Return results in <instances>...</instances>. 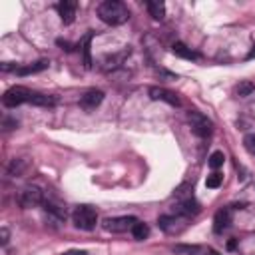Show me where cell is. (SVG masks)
I'll use <instances>...</instances> for the list:
<instances>
[{"label": "cell", "mask_w": 255, "mask_h": 255, "mask_svg": "<svg viewBox=\"0 0 255 255\" xmlns=\"http://www.w3.org/2000/svg\"><path fill=\"white\" fill-rule=\"evenodd\" d=\"M98 16H100L102 22H106L110 26H120V24L128 22L129 10L120 0H106V2H102L98 6Z\"/></svg>", "instance_id": "obj_1"}, {"label": "cell", "mask_w": 255, "mask_h": 255, "mask_svg": "<svg viewBox=\"0 0 255 255\" xmlns=\"http://www.w3.org/2000/svg\"><path fill=\"white\" fill-rule=\"evenodd\" d=\"M72 221L78 229H84V231H92L98 223V211L92 207V205H78L72 213Z\"/></svg>", "instance_id": "obj_2"}, {"label": "cell", "mask_w": 255, "mask_h": 255, "mask_svg": "<svg viewBox=\"0 0 255 255\" xmlns=\"http://www.w3.org/2000/svg\"><path fill=\"white\" fill-rule=\"evenodd\" d=\"M32 90H28V88H24V86H12L10 90H6L4 92V96H2V104L6 106V108H16V106H20V104H30V98H32Z\"/></svg>", "instance_id": "obj_3"}, {"label": "cell", "mask_w": 255, "mask_h": 255, "mask_svg": "<svg viewBox=\"0 0 255 255\" xmlns=\"http://www.w3.org/2000/svg\"><path fill=\"white\" fill-rule=\"evenodd\" d=\"M187 120H189L191 131H193L195 135H199V137H209V135H211V131H213V122H211L207 116H203L201 112H191V114L187 116Z\"/></svg>", "instance_id": "obj_4"}, {"label": "cell", "mask_w": 255, "mask_h": 255, "mask_svg": "<svg viewBox=\"0 0 255 255\" xmlns=\"http://www.w3.org/2000/svg\"><path fill=\"white\" fill-rule=\"evenodd\" d=\"M135 223H137L135 217H131V215H122V217H106L102 225H104V229L110 231V233H124V231H128V229H131Z\"/></svg>", "instance_id": "obj_5"}, {"label": "cell", "mask_w": 255, "mask_h": 255, "mask_svg": "<svg viewBox=\"0 0 255 255\" xmlns=\"http://www.w3.org/2000/svg\"><path fill=\"white\" fill-rule=\"evenodd\" d=\"M18 203H20V207H24V209H28V207H36V205L44 203V193H42L40 187H36V185H28V187H24V189L20 191V195H18Z\"/></svg>", "instance_id": "obj_6"}, {"label": "cell", "mask_w": 255, "mask_h": 255, "mask_svg": "<svg viewBox=\"0 0 255 255\" xmlns=\"http://www.w3.org/2000/svg\"><path fill=\"white\" fill-rule=\"evenodd\" d=\"M199 213V203L193 199V197H187V199H179L175 205H173V215H179V217H191Z\"/></svg>", "instance_id": "obj_7"}, {"label": "cell", "mask_w": 255, "mask_h": 255, "mask_svg": "<svg viewBox=\"0 0 255 255\" xmlns=\"http://www.w3.org/2000/svg\"><path fill=\"white\" fill-rule=\"evenodd\" d=\"M231 219H233L231 207H221V209H217V213H215V217H213V231H215V233H223V231L231 225Z\"/></svg>", "instance_id": "obj_8"}, {"label": "cell", "mask_w": 255, "mask_h": 255, "mask_svg": "<svg viewBox=\"0 0 255 255\" xmlns=\"http://www.w3.org/2000/svg\"><path fill=\"white\" fill-rule=\"evenodd\" d=\"M149 98L151 100H159V102H165L169 106H179V98L171 92V90H165V88H159V86H153L149 88Z\"/></svg>", "instance_id": "obj_9"}, {"label": "cell", "mask_w": 255, "mask_h": 255, "mask_svg": "<svg viewBox=\"0 0 255 255\" xmlns=\"http://www.w3.org/2000/svg\"><path fill=\"white\" fill-rule=\"evenodd\" d=\"M76 8H78V4H76L74 0H64V2H60V4L56 6V10H58V14H60V20H62L64 24H72V22H74V18H76Z\"/></svg>", "instance_id": "obj_10"}, {"label": "cell", "mask_w": 255, "mask_h": 255, "mask_svg": "<svg viewBox=\"0 0 255 255\" xmlns=\"http://www.w3.org/2000/svg\"><path fill=\"white\" fill-rule=\"evenodd\" d=\"M102 100H104V92L94 88V90H88V92L80 98V106L86 108V110H94L96 106L102 104Z\"/></svg>", "instance_id": "obj_11"}, {"label": "cell", "mask_w": 255, "mask_h": 255, "mask_svg": "<svg viewBox=\"0 0 255 255\" xmlns=\"http://www.w3.org/2000/svg\"><path fill=\"white\" fill-rule=\"evenodd\" d=\"M44 209L52 215V217H56L58 221H64L66 219V207L60 203V201H56V199H50V197H44Z\"/></svg>", "instance_id": "obj_12"}, {"label": "cell", "mask_w": 255, "mask_h": 255, "mask_svg": "<svg viewBox=\"0 0 255 255\" xmlns=\"http://www.w3.org/2000/svg\"><path fill=\"white\" fill-rule=\"evenodd\" d=\"M48 60H40V62H34V64H28V66H18L16 74L18 76H28V74H36V72H42L48 68Z\"/></svg>", "instance_id": "obj_13"}, {"label": "cell", "mask_w": 255, "mask_h": 255, "mask_svg": "<svg viewBox=\"0 0 255 255\" xmlns=\"http://www.w3.org/2000/svg\"><path fill=\"white\" fill-rule=\"evenodd\" d=\"M92 32H88L86 36H84V40L80 42V46L78 48H82V54H84V68H92V52H90V42H92Z\"/></svg>", "instance_id": "obj_14"}, {"label": "cell", "mask_w": 255, "mask_h": 255, "mask_svg": "<svg viewBox=\"0 0 255 255\" xmlns=\"http://www.w3.org/2000/svg\"><path fill=\"white\" fill-rule=\"evenodd\" d=\"M171 52L175 54V56H179V58H185V60H197L199 56L191 50V48H187L183 42H175L173 46H171Z\"/></svg>", "instance_id": "obj_15"}, {"label": "cell", "mask_w": 255, "mask_h": 255, "mask_svg": "<svg viewBox=\"0 0 255 255\" xmlns=\"http://www.w3.org/2000/svg\"><path fill=\"white\" fill-rule=\"evenodd\" d=\"M147 12H149V16L153 20H163V16H165V4L159 2V0H149L147 2Z\"/></svg>", "instance_id": "obj_16"}, {"label": "cell", "mask_w": 255, "mask_h": 255, "mask_svg": "<svg viewBox=\"0 0 255 255\" xmlns=\"http://www.w3.org/2000/svg\"><path fill=\"white\" fill-rule=\"evenodd\" d=\"M30 104H34V106H42V108H52V106H56V98H54V96H46V94H38V92H34L32 98H30Z\"/></svg>", "instance_id": "obj_17"}, {"label": "cell", "mask_w": 255, "mask_h": 255, "mask_svg": "<svg viewBox=\"0 0 255 255\" xmlns=\"http://www.w3.org/2000/svg\"><path fill=\"white\" fill-rule=\"evenodd\" d=\"M173 251L185 253V255H207L209 253V249H205L201 245H177V247H173Z\"/></svg>", "instance_id": "obj_18"}, {"label": "cell", "mask_w": 255, "mask_h": 255, "mask_svg": "<svg viewBox=\"0 0 255 255\" xmlns=\"http://www.w3.org/2000/svg\"><path fill=\"white\" fill-rule=\"evenodd\" d=\"M253 90H255V84H253L251 80H243V82H239V84L235 86V96L247 98V96H251Z\"/></svg>", "instance_id": "obj_19"}, {"label": "cell", "mask_w": 255, "mask_h": 255, "mask_svg": "<svg viewBox=\"0 0 255 255\" xmlns=\"http://www.w3.org/2000/svg\"><path fill=\"white\" fill-rule=\"evenodd\" d=\"M131 235H133V239H137V241H143V239L149 235V227H147L143 221H137V223L131 227Z\"/></svg>", "instance_id": "obj_20"}, {"label": "cell", "mask_w": 255, "mask_h": 255, "mask_svg": "<svg viewBox=\"0 0 255 255\" xmlns=\"http://www.w3.org/2000/svg\"><path fill=\"white\" fill-rule=\"evenodd\" d=\"M26 165H28L26 159H14V161L10 163V167H8V173L14 175V177H16V175H22L24 169H26Z\"/></svg>", "instance_id": "obj_21"}, {"label": "cell", "mask_w": 255, "mask_h": 255, "mask_svg": "<svg viewBox=\"0 0 255 255\" xmlns=\"http://www.w3.org/2000/svg\"><path fill=\"white\" fill-rule=\"evenodd\" d=\"M223 161H225V153H223V151H213V153L209 155V159H207V163H209V167H211V169L221 167V165H223Z\"/></svg>", "instance_id": "obj_22"}, {"label": "cell", "mask_w": 255, "mask_h": 255, "mask_svg": "<svg viewBox=\"0 0 255 255\" xmlns=\"http://www.w3.org/2000/svg\"><path fill=\"white\" fill-rule=\"evenodd\" d=\"M221 181H223V175L215 171V173L207 175V179H205V185H207L209 189H215V187H219V185H221Z\"/></svg>", "instance_id": "obj_23"}, {"label": "cell", "mask_w": 255, "mask_h": 255, "mask_svg": "<svg viewBox=\"0 0 255 255\" xmlns=\"http://www.w3.org/2000/svg\"><path fill=\"white\" fill-rule=\"evenodd\" d=\"M243 145H245V149H247L251 155H255V133H247V135L243 137Z\"/></svg>", "instance_id": "obj_24"}, {"label": "cell", "mask_w": 255, "mask_h": 255, "mask_svg": "<svg viewBox=\"0 0 255 255\" xmlns=\"http://www.w3.org/2000/svg\"><path fill=\"white\" fill-rule=\"evenodd\" d=\"M58 44H60V46H64V48H62V50H68V52H72V50H74V48H72V44H70V42H64V40H58Z\"/></svg>", "instance_id": "obj_25"}, {"label": "cell", "mask_w": 255, "mask_h": 255, "mask_svg": "<svg viewBox=\"0 0 255 255\" xmlns=\"http://www.w3.org/2000/svg\"><path fill=\"white\" fill-rule=\"evenodd\" d=\"M0 235H2V245H6V243H8V229H6V227H2Z\"/></svg>", "instance_id": "obj_26"}, {"label": "cell", "mask_w": 255, "mask_h": 255, "mask_svg": "<svg viewBox=\"0 0 255 255\" xmlns=\"http://www.w3.org/2000/svg\"><path fill=\"white\" fill-rule=\"evenodd\" d=\"M64 255H86L84 251H68V253H64Z\"/></svg>", "instance_id": "obj_27"}, {"label": "cell", "mask_w": 255, "mask_h": 255, "mask_svg": "<svg viewBox=\"0 0 255 255\" xmlns=\"http://www.w3.org/2000/svg\"><path fill=\"white\" fill-rule=\"evenodd\" d=\"M253 58H255V50H251V52L247 54V60H253Z\"/></svg>", "instance_id": "obj_28"}, {"label": "cell", "mask_w": 255, "mask_h": 255, "mask_svg": "<svg viewBox=\"0 0 255 255\" xmlns=\"http://www.w3.org/2000/svg\"><path fill=\"white\" fill-rule=\"evenodd\" d=\"M209 253H211V255H219V253H217V251H213V249H209Z\"/></svg>", "instance_id": "obj_29"}]
</instances>
